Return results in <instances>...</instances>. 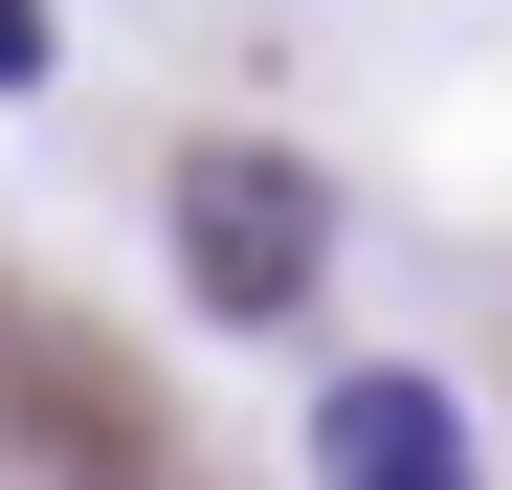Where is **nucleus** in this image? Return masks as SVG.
Wrapping results in <instances>:
<instances>
[{"label":"nucleus","instance_id":"7ed1b4c3","mask_svg":"<svg viewBox=\"0 0 512 490\" xmlns=\"http://www.w3.org/2000/svg\"><path fill=\"white\" fill-rule=\"evenodd\" d=\"M0 90H45V0H0Z\"/></svg>","mask_w":512,"mask_h":490},{"label":"nucleus","instance_id":"f257e3e1","mask_svg":"<svg viewBox=\"0 0 512 490\" xmlns=\"http://www.w3.org/2000/svg\"><path fill=\"white\" fill-rule=\"evenodd\" d=\"M312 245H334V201L290 179V156H179V268H201V312H290Z\"/></svg>","mask_w":512,"mask_h":490},{"label":"nucleus","instance_id":"f03ea898","mask_svg":"<svg viewBox=\"0 0 512 490\" xmlns=\"http://www.w3.org/2000/svg\"><path fill=\"white\" fill-rule=\"evenodd\" d=\"M312 490H490V446H468V401H446V379H401V357H379V379H334V401H312Z\"/></svg>","mask_w":512,"mask_h":490}]
</instances>
